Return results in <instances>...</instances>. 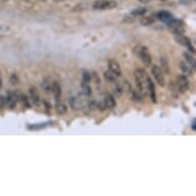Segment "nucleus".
<instances>
[{
  "instance_id": "obj_1",
  "label": "nucleus",
  "mask_w": 196,
  "mask_h": 196,
  "mask_svg": "<svg viewBox=\"0 0 196 196\" xmlns=\"http://www.w3.org/2000/svg\"><path fill=\"white\" fill-rule=\"evenodd\" d=\"M134 79H136L137 86L141 94L148 95V86H149L150 77L145 73V71L142 69H137L134 71Z\"/></svg>"
},
{
  "instance_id": "obj_17",
  "label": "nucleus",
  "mask_w": 196,
  "mask_h": 196,
  "mask_svg": "<svg viewBox=\"0 0 196 196\" xmlns=\"http://www.w3.org/2000/svg\"><path fill=\"white\" fill-rule=\"evenodd\" d=\"M41 86H42V89L45 94H50L51 92V88H53V83H50L49 80H43L42 83H41Z\"/></svg>"
},
{
  "instance_id": "obj_14",
  "label": "nucleus",
  "mask_w": 196,
  "mask_h": 196,
  "mask_svg": "<svg viewBox=\"0 0 196 196\" xmlns=\"http://www.w3.org/2000/svg\"><path fill=\"white\" fill-rule=\"evenodd\" d=\"M148 96H150L151 100L153 103H157L156 99V92H155V85L152 82V80H149V86H148Z\"/></svg>"
},
{
  "instance_id": "obj_9",
  "label": "nucleus",
  "mask_w": 196,
  "mask_h": 196,
  "mask_svg": "<svg viewBox=\"0 0 196 196\" xmlns=\"http://www.w3.org/2000/svg\"><path fill=\"white\" fill-rule=\"evenodd\" d=\"M156 17L159 21L163 22V23H168L169 21H172L173 19H175L173 14H171L169 11H159L158 14L156 15Z\"/></svg>"
},
{
  "instance_id": "obj_35",
  "label": "nucleus",
  "mask_w": 196,
  "mask_h": 196,
  "mask_svg": "<svg viewBox=\"0 0 196 196\" xmlns=\"http://www.w3.org/2000/svg\"><path fill=\"white\" fill-rule=\"evenodd\" d=\"M160 1H166V0H160Z\"/></svg>"
},
{
  "instance_id": "obj_30",
  "label": "nucleus",
  "mask_w": 196,
  "mask_h": 196,
  "mask_svg": "<svg viewBox=\"0 0 196 196\" xmlns=\"http://www.w3.org/2000/svg\"><path fill=\"white\" fill-rule=\"evenodd\" d=\"M5 104V98L3 97H0V109H1L3 106Z\"/></svg>"
},
{
  "instance_id": "obj_24",
  "label": "nucleus",
  "mask_w": 196,
  "mask_h": 196,
  "mask_svg": "<svg viewBox=\"0 0 196 196\" xmlns=\"http://www.w3.org/2000/svg\"><path fill=\"white\" fill-rule=\"evenodd\" d=\"M91 80H92V74L91 73L87 72V71H84L82 73V81L89 83L91 82Z\"/></svg>"
},
{
  "instance_id": "obj_23",
  "label": "nucleus",
  "mask_w": 196,
  "mask_h": 196,
  "mask_svg": "<svg viewBox=\"0 0 196 196\" xmlns=\"http://www.w3.org/2000/svg\"><path fill=\"white\" fill-rule=\"evenodd\" d=\"M154 23V20L150 17H143L141 19V24L143 26H151Z\"/></svg>"
},
{
  "instance_id": "obj_19",
  "label": "nucleus",
  "mask_w": 196,
  "mask_h": 196,
  "mask_svg": "<svg viewBox=\"0 0 196 196\" xmlns=\"http://www.w3.org/2000/svg\"><path fill=\"white\" fill-rule=\"evenodd\" d=\"M184 57H185L186 61L188 62V65L190 66L192 69H195L196 64H195V61H194V59H193V57L190 56V53H184Z\"/></svg>"
},
{
  "instance_id": "obj_20",
  "label": "nucleus",
  "mask_w": 196,
  "mask_h": 196,
  "mask_svg": "<svg viewBox=\"0 0 196 196\" xmlns=\"http://www.w3.org/2000/svg\"><path fill=\"white\" fill-rule=\"evenodd\" d=\"M81 86H82L83 94H84L85 96H92V88H91V86H89V84L87 82L82 81Z\"/></svg>"
},
{
  "instance_id": "obj_7",
  "label": "nucleus",
  "mask_w": 196,
  "mask_h": 196,
  "mask_svg": "<svg viewBox=\"0 0 196 196\" xmlns=\"http://www.w3.org/2000/svg\"><path fill=\"white\" fill-rule=\"evenodd\" d=\"M176 40L178 41L180 44H182V45L187 46L188 49H189V50L191 51V53H194V51H195L194 47L192 46L191 40L189 39L188 37L184 36V34H183V35H177V36H176Z\"/></svg>"
},
{
  "instance_id": "obj_29",
  "label": "nucleus",
  "mask_w": 196,
  "mask_h": 196,
  "mask_svg": "<svg viewBox=\"0 0 196 196\" xmlns=\"http://www.w3.org/2000/svg\"><path fill=\"white\" fill-rule=\"evenodd\" d=\"M41 127H44V125H33V126H29V130H38Z\"/></svg>"
},
{
  "instance_id": "obj_13",
  "label": "nucleus",
  "mask_w": 196,
  "mask_h": 196,
  "mask_svg": "<svg viewBox=\"0 0 196 196\" xmlns=\"http://www.w3.org/2000/svg\"><path fill=\"white\" fill-rule=\"evenodd\" d=\"M29 92H30V98H31V101L33 103L34 105H38L40 102L39 100V92H38L37 88L36 87H31L29 89Z\"/></svg>"
},
{
  "instance_id": "obj_32",
  "label": "nucleus",
  "mask_w": 196,
  "mask_h": 196,
  "mask_svg": "<svg viewBox=\"0 0 196 196\" xmlns=\"http://www.w3.org/2000/svg\"><path fill=\"white\" fill-rule=\"evenodd\" d=\"M140 2H142V3H147V2H150L151 0H139Z\"/></svg>"
},
{
  "instance_id": "obj_34",
  "label": "nucleus",
  "mask_w": 196,
  "mask_h": 196,
  "mask_svg": "<svg viewBox=\"0 0 196 196\" xmlns=\"http://www.w3.org/2000/svg\"><path fill=\"white\" fill-rule=\"evenodd\" d=\"M2 88V80H1V76H0V89Z\"/></svg>"
},
{
  "instance_id": "obj_16",
  "label": "nucleus",
  "mask_w": 196,
  "mask_h": 196,
  "mask_svg": "<svg viewBox=\"0 0 196 196\" xmlns=\"http://www.w3.org/2000/svg\"><path fill=\"white\" fill-rule=\"evenodd\" d=\"M104 78H105L106 81L111 82V83H115V82H116L117 76L115 75L114 73H112L110 70H109V71H106L104 73Z\"/></svg>"
},
{
  "instance_id": "obj_27",
  "label": "nucleus",
  "mask_w": 196,
  "mask_h": 196,
  "mask_svg": "<svg viewBox=\"0 0 196 196\" xmlns=\"http://www.w3.org/2000/svg\"><path fill=\"white\" fill-rule=\"evenodd\" d=\"M91 74H92V79L94 80V82L96 83V84H100V83H101V79H100V77L97 74V72H92Z\"/></svg>"
},
{
  "instance_id": "obj_11",
  "label": "nucleus",
  "mask_w": 196,
  "mask_h": 196,
  "mask_svg": "<svg viewBox=\"0 0 196 196\" xmlns=\"http://www.w3.org/2000/svg\"><path fill=\"white\" fill-rule=\"evenodd\" d=\"M51 92L53 94L54 99H56L57 101H60L61 97H62V88H61L60 83H58L56 81L53 82V88H51Z\"/></svg>"
},
{
  "instance_id": "obj_33",
  "label": "nucleus",
  "mask_w": 196,
  "mask_h": 196,
  "mask_svg": "<svg viewBox=\"0 0 196 196\" xmlns=\"http://www.w3.org/2000/svg\"><path fill=\"white\" fill-rule=\"evenodd\" d=\"M195 120H193V123H192V130H195Z\"/></svg>"
},
{
  "instance_id": "obj_15",
  "label": "nucleus",
  "mask_w": 196,
  "mask_h": 196,
  "mask_svg": "<svg viewBox=\"0 0 196 196\" xmlns=\"http://www.w3.org/2000/svg\"><path fill=\"white\" fill-rule=\"evenodd\" d=\"M180 69L182 70L183 75H185V76H191L192 73H193L191 67L189 66L188 64H186V63H184V62H181V63H180Z\"/></svg>"
},
{
  "instance_id": "obj_3",
  "label": "nucleus",
  "mask_w": 196,
  "mask_h": 196,
  "mask_svg": "<svg viewBox=\"0 0 196 196\" xmlns=\"http://www.w3.org/2000/svg\"><path fill=\"white\" fill-rule=\"evenodd\" d=\"M118 3L115 0H98L92 4L94 9L97 11H104V9H112L117 7Z\"/></svg>"
},
{
  "instance_id": "obj_12",
  "label": "nucleus",
  "mask_w": 196,
  "mask_h": 196,
  "mask_svg": "<svg viewBox=\"0 0 196 196\" xmlns=\"http://www.w3.org/2000/svg\"><path fill=\"white\" fill-rule=\"evenodd\" d=\"M104 105L106 108L108 109H112L115 107V105H116V102H115V99L112 95L110 94H107L105 96V99H104Z\"/></svg>"
},
{
  "instance_id": "obj_5",
  "label": "nucleus",
  "mask_w": 196,
  "mask_h": 196,
  "mask_svg": "<svg viewBox=\"0 0 196 196\" xmlns=\"http://www.w3.org/2000/svg\"><path fill=\"white\" fill-rule=\"evenodd\" d=\"M151 73H152L154 79L156 80L157 84L159 86H161V87H163V86L165 85V79H164V76H163L161 69H160L158 66L154 65L151 67Z\"/></svg>"
},
{
  "instance_id": "obj_22",
  "label": "nucleus",
  "mask_w": 196,
  "mask_h": 196,
  "mask_svg": "<svg viewBox=\"0 0 196 196\" xmlns=\"http://www.w3.org/2000/svg\"><path fill=\"white\" fill-rule=\"evenodd\" d=\"M147 12V9L146 8H137L134 9V11L131 12V15H134V17H141V15H144Z\"/></svg>"
},
{
  "instance_id": "obj_21",
  "label": "nucleus",
  "mask_w": 196,
  "mask_h": 196,
  "mask_svg": "<svg viewBox=\"0 0 196 196\" xmlns=\"http://www.w3.org/2000/svg\"><path fill=\"white\" fill-rule=\"evenodd\" d=\"M160 62H161V66H162V69L163 71H164L165 73H168L169 72V67H168V61L166 58L162 57L161 60H160Z\"/></svg>"
},
{
  "instance_id": "obj_25",
  "label": "nucleus",
  "mask_w": 196,
  "mask_h": 196,
  "mask_svg": "<svg viewBox=\"0 0 196 196\" xmlns=\"http://www.w3.org/2000/svg\"><path fill=\"white\" fill-rule=\"evenodd\" d=\"M9 81H11V83L12 85H17L20 83V79H19L17 74H12V75L11 76V78H9Z\"/></svg>"
},
{
  "instance_id": "obj_6",
  "label": "nucleus",
  "mask_w": 196,
  "mask_h": 196,
  "mask_svg": "<svg viewBox=\"0 0 196 196\" xmlns=\"http://www.w3.org/2000/svg\"><path fill=\"white\" fill-rule=\"evenodd\" d=\"M177 86L179 88V92L181 94H185L189 88V80L187 76L185 75H180L177 79Z\"/></svg>"
},
{
  "instance_id": "obj_10",
  "label": "nucleus",
  "mask_w": 196,
  "mask_h": 196,
  "mask_svg": "<svg viewBox=\"0 0 196 196\" xmlns=\"http://www.w3.org/2000/svg\"><path fill=\"white\" fill-rule=\"evenodd\" d=\"M108 67H109V70H110L112 73H114L117 77H119L121 75L120 66H119V64H118L115 60H110V61H109Z\"/></svg>"
},
{
  "instance_id": "obj_8",
  "label": "nucleus",
  "mask_w": 196,
  "mask_h": 196,
  "mask_svg": "<svg viewBox=\"0 0 196 196\" xmlns=\"http://www.w3.org/2000/svg\"><path fill=\"white\" fill-rule=\"evenodd\" d=\"M18 100H19V97L15 92H8L7 97L5 98V103L11 109H14L15 104H17Z\"/></svg>"
},
{
  "instance_id": "obj_31",
  "label": "nucleus",
  "mask_w": 196,
  "mask_h": 196,
  "mask_svg": "<svg viewBox=\"0 0 196 196\" xmlns=\"http://www.w3.org/2000/svg\"><path fill=\"white\" fill-rule=\"evenodd\" d=\"M22 100H23L24 104H25V105H27V106H28V107H29V103H28V98H27V97H25V96L23 95V96H22Z\"/></svg>"
},
{
  "instance_id": "obj_18",
  "label": "nucleus",
  "mask_w": 196,
  "mask_h": 196,
  "mask_svg": "<svg viewBox=\"0 0 196 196\" xmlns=\"http://www.w3.org/2000/svg\"><path fill=\"white\" fill-rule=\"evenodd\" d=\"M56 110L59 114H65L67 112V106L64 104V103L60 102V101H57V104H56Z\"/></svg>"
},
{
  "instance_id": "obj_28",
  "label": "nucleus",
  "mask_w": 196,
  "mask_h": 196,
  "mask_svg": "<svg viewBox=\"0 0 196 196\" xmlns=\"http://www.w3.org/2000/svg\"><path fill=\"white\" fill-rule=\"evenodd\" d=\"M114 92L116 94L117 96H121V94H122V92H123V89L121 88V86L119 84H117V82H116V86H115V88H114Z\"/></svg>"
},
{
  "instance_id": "obj_4",
  "label": "nucleus",
  "mask_w": 196,
  "mask_h": 196,
  "mask_svg": "<svg viewBox=\"0 0 196 196\" xmlns=\"http://www.w3.org/2000/svg\"><path fill=\"white\" fill-rule=\"evenodd\" d=\"M136 53L138 56H139L140 59L142 60L144 65L146 67L151 66V56H150L149 49H148L146 46H143V45L138 46L136 49Z\"/></svg>"
},
{
  "instance_id": "obj_2",
  "label": "nucleus",
  "mask_w": 196,
  "mask_h": 196,
  "mask_svg": "<svg viewBox=\"0 0 196 196\" xmlns=\"http://www.w3.org/2000/svg\"><path fill=\"white\" fill-rule=\"evenodd\" d=\"M168 26L169 28V31L177 36V35H183L185 33V27L184 22L181 20H177V19H173L168 23Z\"/></svg>"
},
{
  "instance_id": "obj_26",
  "label": "nucleus",
  "mask_w": 196,
  "mask_h": 196,
  "mask_svg": "<svg viewBox=\"0 0 196 196\" xmlns=\"http://www.w3.org/2000/svg\"><path fill=\"white\" fill-rule=\"evenodd\" d=\"M70 105H71V107L74 109V110H78L79 109V105H78V103H77V100L75 98H71L70 99Z\"/></svg>"
}]
</instances>
